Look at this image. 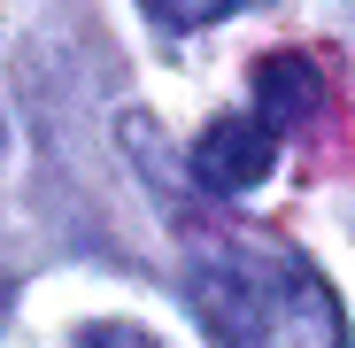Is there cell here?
<instances>
[{"mask_svg":"<svg viewBox=\"0 0 355 348\" xmlns=\"http://www.w3.org/2000/svg\"><path fill=\"white\" fill-rule=\"evenodd\" d=\"M147 8H155L162 24H178V31H193V24H216V16H232L240 0H147Z\"/></svg>","mask_w":355,"mask_h":348,"instance_id":"obj_4","label":"cell"},{"mask_svg":"<svg viewBox=\"0 0 355 348\" xmlns=\"http://www.w3.org/2000/svg\"><path fill=\"white\" fill-rule=\"evenodd\" d=\"M0 310H8V286H0Z\"/></svg>","mask_w":355,"mask_h":348,"instance_id":"obj_6","label":"cell"},{"mask_svg":"<svg viewBox=\"0 0 355 348\" xmlns=\"http://www.w3.org/2000/svg\"><path fill=\"white\" fill-rule=\"evenodd\" d=\"M78 348H162L155 333H139V325H124V317H108V325H85L78 333Z\"/></svg>","mask_w":355,"mask_h":348,"instance_id":"obj_5","label":"cell"},{"mask_svg":"<svg viewBox=\"0 0 355 348\" xmlns=\"http://www.w3.org/2000/svg\"><path fill=\"white\" fill-rule=\"evenodd\" d=\"M270 163H278V132L248 108V116H216V124L201 132V147H193V179H201L209 194H248V186L270 179Z\"/></svg>","mask_w":355,"mask_h":348,"instance_id":"obj_2","label":"cell"},{"mask_svg":"<svg viewBox=\"0 0 355 348\" xmlns=\"http://www.w3.org/2000/svg\"><path fill=\"white\" fill-rule=\"evenodd\" d=\"M317 108H324V78H317L309 54H263V63H255V116L278 140H293L302 124H317Z\"/></svg>","mask_w":355,"mask_h":348,"instance_id":"obj_3","label":"cell"},{"mask_svg":"<svg viewBox=\"0 0 355 348\" xmlns=\"http://www.w3.org/2000/svg\"><path fill=\"white\" fill-rule=\"evenodd\" d=\"M193 310L224 348H347L332 279L278 240H209L193 256Z\"/></svg>","mask_w":355,"mask_h":348,"instance_id":"obj_1","label":"cell"}]
</instances>
